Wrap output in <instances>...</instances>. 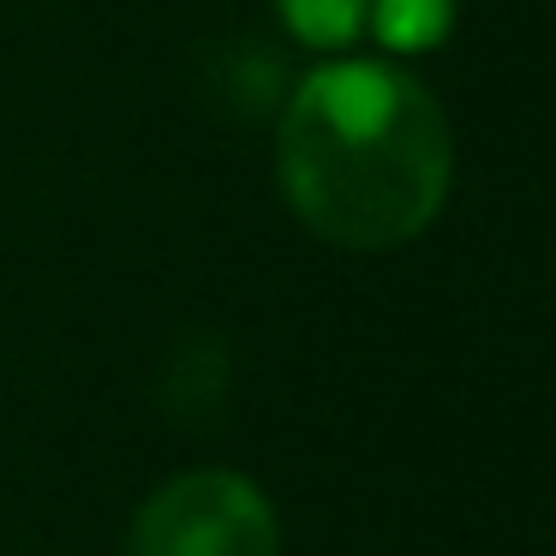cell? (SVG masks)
<instances>
[{
  "label": "cell",
  "mask_w": 556,
  "mask_h": 556,
  "mask_svg": "<svg viewBox=\"0 0 556 556\" xmlns=\"http://www.w3.org/2000/svg\"><path fill=\"white\" fill-rule=\"evenodd\" d=\"M276 7H281V18L293 25L300 42H312V49H341V42L359 30L371 0H276Z\"/></svg>",
  "instance_id": "obj_5"
},
{
  "label": "cell",
  "mask_w": 556,
  "mask_h": 556,
  "mask_svg": "<svg viewBox=\"0 0 556 556\" xmlns=\"http://www.w3.org/2000/svg\"><path fill=\"white\" fill-rule=\"evenodd\" d=\"M228 383L233 365H228V341L216 329H186L156 365V401L180 431H210L228 407Z\"/></svg>",
  "instance_id": "obj_3"
},
{
  "label": "cell",
  "mask_w": 556,
  "mask_h": 556,
  "mask_svg": "<svg viewBox=\"0 0 556 556\" xmlns=\"http://www.w3.org/2000/svg\"><path fill=\"white\" fill-rule=\"evenodd\" d=\"M448 121L401 66H317L281 109V192L329 245L389 252L419 240L448 198Z\"/></svg>",
  "instance_id": "obj_1"
},
{
  "label": "cell",
  "mask_w": 556,
  "mask_h": 556,
  "mask_svg": "<svg viewBox=\"0 0 556 556\" xmlns=\"http://www.w3.org/2000/svg\"><path fill=\"white\" fill-rule=\"evenodd\" d=\"M448 30V0H377V37L389 49H431Z\"/></svg>",
  "instance_id": "obj_6"
},
{
  "label": "cell",
  "mask_w": 556,
  "mask_h": 556,
  "mask_svg": "<svg viewBox=\"0 0 556 556\" xmlns=\"http://www.w3.org/2000/svg\"><path fill=\"white\" fill-rule=\"evenodd\" d=\"M204 97L210 109H228L233 121H257L269 102H281V61L264 42H228L204 54Z\"/></svg>",
  "instance_id": "obj_4"
},
{
  "label": "cell",
  "mask_w": 556,
  "mask_h": 556,
  "mask_svg": "<svg viewBox=\"0 0 556 556\" xmlns=\"http://www.w3.org/2000/svg\"><path fill=\"white\" fill-rule=\"evenodd\" d=\"M126 556H281V520L245 472H180L144 496Z\"/></svg>",
  "instance_id": "obj_2"
}]
</instances>
